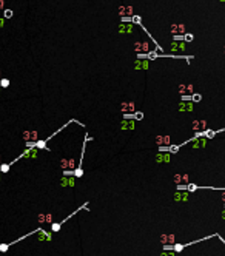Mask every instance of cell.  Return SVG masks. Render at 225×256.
<instances>
[{
    "mask_svg": "<svg viewBox=\"0 0 225 256\" xmlns=\"http://www.w3.org/2000/svg\"><path fill=\"white\" fill-rule=\"evenodd\" d=\"M23 139L26 142H32V140L37 139V133L36 131H25L23 133Z\"/></svg>",
    "mask_w": 225,
    "mask_h": 256,
    "instance_id": "6da1fadb",
    "label": "cell"
},
{
    "mask_svg": "<svg viewBox=\"0 0 225 256\" xmlns=\"http://www.w3.org/2000/svg\"><path fill=\"white\" fill-rule=\"evenodd\" d=\"M9 170V164H2L0 165V173H6Z\"/></svg>",
    "mask_w": 225,
    "mask_h": 256,
    "instance_id": "7a4b0ae2",
    "label": "cell"
},
{
    "mask_svg": "<svg viewBox=\"0 0 225 256\" xmlns=\"http://www.w3.org/2000/svg\"><path fill=\"white\" fill-rule=\"evenodd\" d=\"M8 85H9V80L8 79H0V86H2V88H6Z\"/></svg>",
    "mask_w": 225,
    "mask_h": 256,
    "instance_id": "3957f363",
    "label": "cell"
},
{
    "mask_svg": "<svg viewBox=\"0 0 225 256\" xmlns=\"http://www.w3.org/2000/svg\"><path fill=\"white\" fill-rule=\"evenodd\" d=\"M8 248H9L8 244H0V253H6V252H8Z\"/></svg>",
    "mask_w": 225,
    "mask_h": 256,
    "instance_id": "277c9868",
    "label": "cell"
},
{
    "mask_svg": "<svg viewBox=\"0 0 225 256\" xmlns=\"http://www.w3.org/2000/svg\"><path fill=\"white\" fill-rule=\"evenodd\" d=\"M12 14H14V12H12L11 9H5V17H6V19H9V17H12Z\"/></svg>",
    "mask_w": 225,
    "mask_h": 256,
    "instance_id": "5b68a950",
    "label": "cell"
},
{
    "mask_svg": "<svg viewBox=\"0 0 225 256\" xmlns=\"http://www.w3.org/2000/svg\"><path fill=\"white\" fill-rule=\"evenodd\" d=\"M185 40H193V36H191V34H187V36H185Z\"/></svg>",
    "mask_w": 225,
    "mask_h": 256,
    "instance_id": "8992f818",
    "label": "cell"
},
{
    "mask_svg": "<svg viewBox=\"0 0 225 256\" xmlns=\"http://www.w3.org/2000/svg\"><path fill=\"white\" fill-rule=\"evenodd\" d=\"M3 23H5V19H0V28L3 26Z\"/></svg>",
    "mask_w": 225,
    "mask_h": 256,
    "instance_id": "52a82bcc",
    "label": "cell"
},
{
    "mask_svg": "<svg viewBox=\"0 0 225 256\" xmlns=\"http://www.w3.org/2000/svg\"><path fill=\"white\" fill-rule=\"evenodd\" d=\"M0 77H2V71H0Z\"/></svg>",
    "mask_w": 225,
    "mask_h": 256,
    "instance_id": "ba28073f",
    "label": "cell"
},
{
    "mask_svg": "<svg viewBox=\"0 0 225 256\" xmlns=\"http://www.w3.org/2000/svg\"><path fill=\"white\" fill-rule=\"evenodd\" d=\"M0 179H2V173H0Z\"/></svg>",
    "mask_w": 225,
    "mask_h": 256,
    "instance_id": "9c48e42d",
    "label": "cell"
},
{
    "mask_svg": "<svg viewBox=\"0 0 225 256\" xmlns=\"http://www.w3.org/2000/svg\"><path fill=\"white\" fill-rule=\"evenodd\" d=\"M0 162H2V156H0Z\"/></svg>",
    "mask_w": 225,
    "mask_h": 256,
    "instance_id": "30bf717a",
    "label": "cell"
},
{
    "mask_svg": "<svg viewBox=\"0 0 225 256\" xmlns=\"http://www.w3.org/2000/svg\"><path fill=\"white\" fill-rule=\"evenodd\" d=\"M0 94H2V91H0Z\"/></svg>",
    "mask_w": 225,
    "mask_h": 256,
    "instance_id": "8fae6325",
    "label": "cell"
}]
</instances>
